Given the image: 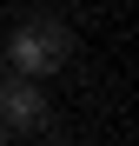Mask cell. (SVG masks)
I'll return each instance as SVG.
<instances>
[{"label":"cell","instance_id":"obj_1","mask_svg":"<svg viewBox=\"0 0 139 146\" xmlns=\"http://www.w3.org/2000/svg\"><path fill=\"white\" fill-rule=\"evenodd\" d=\"M0 53H7L13 73H33V80H46V73H60L66 53H73V33L60 27V20H20V27L0 40Z\"/></svg>","mask_w":139,"mask_h":146},{"label":"cell","instance_id":"obj_2","mask_svg":"<svg viewBox=\"0 0 139 146\" xmlns=\"http://www.w3.org/2000/svg\"><path fill=\"white\" fill-rule=\"evenodd\" d=\"M0 119H7V133H40L46 126V86L33 73L0 80Z\"/></svg>","mask_w":139,"mask_h":146},{"label":"cell","instance_id":"obj_3","mask_svg":"<svg viewBox=\"0 0 139 146\" xmlns=\"http://www.w3.org/2000/svg\"><path fill=\"white\" fill-rule=\"evenodd\" d=\"M0 139H7V119H0Z\"/></svg>","mask_w":139,"mask_h":146},{"label":"cell","instance_id":"obj_4","mask_svg":"<svg viewBox=\"0 0 139 146\" xmlns=\"http://www.w3.org/2000/svg\"><path fill=\"white\" fill-rule=\"evenodd\" d=\"M0 66H7V53H0Z\"/></svg>","mask_w":139,"mask_h":146}]
</instances>
